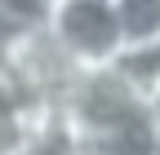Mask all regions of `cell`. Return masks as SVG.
Returning a JSON list of instances; mask_svg holds the SVG:
<instances>
[{"label": "cell", "instance_id": "3", "mask_svg": "<svg viewBox=\"0 0 160 155\" xmlns=\"http://www.w3.org/2000/svg\"><path fill=\"white\" fill-rule=\"evenodd\" d=\"M120 67H125L133 80H156L160 75V40L156 45H142V49H129L120 58Z\"/></svg>", "mask_w": 160, "mask_h": 155}, {"label": "cell", "instance_id": "4", "mask_svg": "<svg viewBox=\"0 0 160 155\" xmlns=\"http://www.w3.org/2000/svg\"><path fill=\"white\" fill-rule=\"evenodd\" d=\"M142 98H147V115H151V129H156V155H160V75L142 80Z\"/></svg>", "mask_w": 160, "mask_h": 155}, {"label": "cell", "instance_id": "2", "mask_svg": "<svg viewBox=\"0 0 160 155\" xmlns=\"http://www.w3.org/2000/svg\"><path fill=\"white\" fill-rule=\"evenodd\" d=\"M120 27L129 49H142L160 40V0H120Z\"/></svg>", "mask_w": 160, "mask_h": 155}, {"label": "cell", "instance_id": "1", "mask_svg": "<svg viewBox=\"0 0 160 155\" xmlns=\"http://www.w3.org/2000/svg\"><path fill=\"white\" fill-rule=\"evenodd\" d=\"M49 27L85 71L116 67L129 53L125 27H120V0H53Z\"/></svg>", "mask_w": 160, "mask_h": 155}, {"label": "cell", "instance_id": "5", "mask_svg": "<svg viewBox=\"0 0 160 155\" xmlns=\"http://www.w3.org/2000/svg\"><path fill=\"white\" fill-rule=\"evenodd\" d=\"M45 5H53V0H45Z\"/></svg>", "mask_w": 160, "mask_h": 155}]
</instances>
